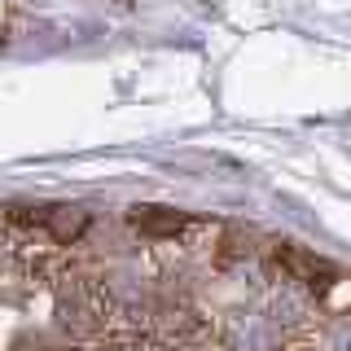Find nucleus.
<instances>
[{"label":"nucleus","mask_w":351,"mask_h":351,"mask_svg":"<svg viewBox=\"0 0 351 351\" xmlns=\"http://www.w3.org/2000/svg\"><path fill=\"white\" fill-rule=\"evenodd\" d=\"M58 312H62V325H71V329H97V325H101V316H106V299H101V290H97L93 281L75 277L62 290Z\"/></svg>","instance_id":"f257e3e1"},{"label":"nucleus","mask_w":351,"mask_h":351,"mask_svg":"<svg viewBox=\"0 0 351 351\" xmlns=\"http://www.w3.org/2000/svg\"><path fill=\"white\" fill-rule=\"evenodd\" d=\"M128 219L141 237H180L189 228V215L171 211V206H136Z\"/></svg>","instance_id":"f03ea898"},{"label":"nucleus","mask_w":351,"mask_h":351,"mask_svg":"<svg viewBox=\"0 0 351 351\" xmlns=\"http://www.w3.org/2000/svg\"><path fill=\"white\" fill-rule=\"evenodd\" d=\"M31 219H40V228L58 246H71L88 228V211H80V206H40V215H31Z\"/></svg>","instance_id":"7ed1b4c3"},{"label":"nucleus","mask_w":351,"mask_h":351,"mask_svg":"<svg viewBox=\"0 0 351 351\" xmlns=\"http://www.w3.org/2000/svg\"><path fill=\"white\" fill-rule=\"evenodd\" d=\"M277 263L290 277H299V281H316V277H338V268L329 259L321 255H307L303 246H290V241H281V250H277Z\"/></svg>","instance_id":"20e7f679"},{"label":"nucleus","mask_w":351,"mask_h":351,"mask_svg":"<svg viewBox=\"0 0 351 351\" xmlns=\"http://www.w3.org/2000/svg\"><path fill=\"white\" fill-rule=\"evenodd\" d=\"M0 49H5V31H0Z\"/></svg>","instance_id":"39448f33"}]
</instances>
